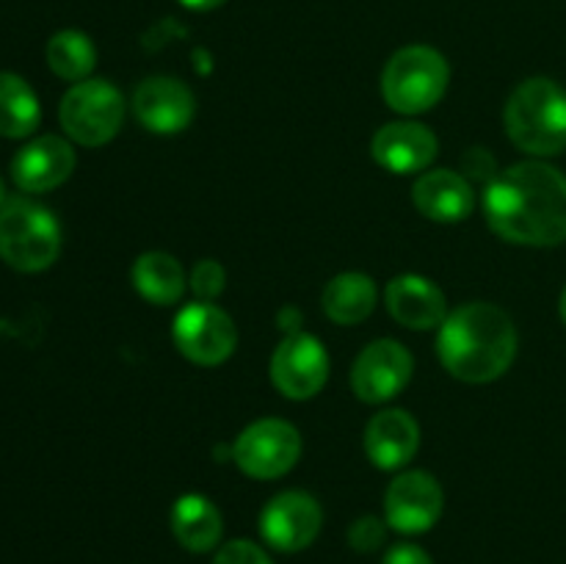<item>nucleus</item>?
Segmentation results:
<instances>
[{"label": "nucleus", "mask_w": 566, "mask_h": 564, "mask_svg": "<svg viewBox=\"0 0 566 564\" xmlns=\"http://www.w3.org/2000/svg\"><path fill=\"white\" fill-rule=\"evenodd\" d=\"M486 224L520 247L566 241V177L545 160H523L486 182Z\"/></svg>", "instance_id": "nucleus-1"}, {"label": "nucleus", "mask_w": 566, "mask_h": 564, "mask_svg": "<svg viewBox=\"0 0 566 564\" xmlns=\"http://www.w3.org/2000/svg\"><path fill=\"white\" fill-rule=\"evenodd\" d=\"M437 354L453 379L486 385L512 368L517 357V330L497 304H462L440 324Z\"/></svg>", "instance_id": "nucleus-2"}, {"label": "nucleus", "mask_w": 566, "mask_h": 564, "mask_svg": "<svg viewBox=\"0 0 566 564\" xmlns=\"http://www.w3.org/2000/svg\"><path fill=\"white\" fill-rule=\"evenodd\" d=\"M512 144L536 158L566 149V88L551 77H528L509 97L503 111Z\"/></svg>", "instance_id": "nucleus-3"}, {"label": "nucleus", "mask_w": 566, "mask_h": 564, "mask_svg": "<svg viewBox=\"0 0 566 564\" xmlns=\"http://www.w3.org/2000/svg\"><path fill=\"white\" fill-rule=\"evenodd\" d=\"M61 252V224L53 210L28 197L0 205V258L17 271L36 274L50 269Z\"/></svg>", "instance_id": "nucleus-4"}, {"label": "nucleus", "mask_w": 566, "mask_h": 564, "mask_svg": "<svg viewBox=\"0 0 566 564\" xmlns=\"http://www.w3.org/2000/svg\"><path fill=\"white\" fill-rule=\"evenodd\" d=\"M451 70L440 50L429 44H409L396 50L381 72L385 103L398 114H423L446 94Z\"/></svg>", "instance_id": "nucleus-5"}, {"label": "nucleus", "mask_w": 566, "mask_h": 564, "mask_svg": "<svg viewBox=\"0 0 566 564\" xmlns=\"http://www.w3.org/2000/svg\"><path fill=\"white\" fill-rule=\"evenodd\" d=\"M127 105L108 81H81L61 97L59 119L66 136L83 147H103L125 125Z\"/></svg>", "instance_id": "nucleus-6"}, {"label": "nucleus", "mask_w": 566, "mask_h": 564, "mask_svg": "<svg viewBox=\"0 0 566 564\" xmlns=\"http://www.w3.org/2000/svg\"><path fill=\"white\" fill-rule=\"evenodd\" d=\"M302 457V435L293 424L280 418L254 420L238 435L232 459L247 476L260 481L280 479Z\"/></svg>", "instance_id": "nucleus-7"}, {"label": "nucleus", "mask_w": 566, "mask_h": 564, "mask_svg": "<svg viewBox=\"0 0 566 564\" xmlns=\"http://www.w3.org/2000/svg\"><path fill=\"white\" fill-rule=\"evenodd\" d=\"M171 337L182 357L197 365H221L238 346L235 321L213 302L182 307L171 324Z\"/></svg>", "instance_id": "nucleus-8"}, {"label": "nucleus", "mask_w": 566, "mask_h": 564, "mask_svg": "<svg viewBox=\"0 0 566 564\" xmlns=\"http://www.w3.org/2000/svg\"><path fill=\"white\" fill-rule=\"evenodd\" d=\"M329 379V357L324 343L307 332H291L280 341L271 357V382L276 390L293 401L318 396Z\"/></svg>", "instance_id": "nucleus-9"}, {"label": "nucleus", "mask_w": 566, "mask_h": 564, "mask_svg": "<svg viewBox=\"0 0 566 564\" xmlns=\"http://www.w3.org/2000/svg\"><path fill=\"white\" fill-rule=\"evenodd\" d=\"M412 370L415 359L407 352V346L390 341V337H381V341L368 343L354 359L352 387L359 401L385 404L409 385Z\"/></svg>", "instance_id": "nucleus-10"}, {"label": "nucleus", "mask_w": 566, "mask_h": 564, "mask_svg": "<svg viewBox=\"0 0 566 564\" xmlns=\"http://www.w3.org/2000/svg\"><path fill=\"white\" fill-rule=\"evenodd\" d=\"M324 512L313 495L302 490H287L271 498L260 512V534L274 551L296 553L313 545L318 536Z\"/></svg>", "instance_id": "nucleus-11"}, {"label": "nucleus", "mask_w": 566, "mask_h": 564, "mask_svg": "<svg viewBox=\"0 0 566 564\" xmlns=\"http://www.w3.org/2000/svg\"><path fill=\"white\" fill-rule=\"evenodd\" d=\"M442 503H446V495L434 476L426 470H407L387 487V525L401 534H423L440 520Z\"/></svg>", "instance_id": "nucleus-12"}, {"label": "nucleus", "mask_w": 566, "mask_h": 564, "mask_svg": "<svg viewBox=\"0 0 566 564\" xmlns=\"http://www.w3.org/2000/svg\"><path fill=\"white\" fill-rule=\"evenodd\" d=\"M133 114L149 133L171 136L191 125L197 114V100L191 88L177 77L155 75L138 83L133 94Z\"/></svg>", "instance_id": "nucleus-13"}, {"label": "nucleus", "mask_w": 566, "mask_h": 564, "mask_svg": "<svg viewBox=\"0 0 566 564\" xmlns=\"http://www.w3.org/2000/svg\"><path fill=\"white\" fill-rule=\"evenodd\" d=\"M75 149L61 136H39L11 158V180L25 194H44L70 180Z\"/></svg>", "instance_id": "nucleus-14"}, {"label": "nucleus", "mask_w": 566, "mask_h": 564, "mask_svg": "<svg viewBox=\"0 0 566 564\" xmlns=\"http://www.w3.org/2000/svg\"><path fill=\"white\" fill-rule=\"evenodd\" d=\"M437 136L420 122H390L379 127L370 142V155L381 169L392 175H415L429 169L437 158Z\"/></svg>", "instance_id": "nucleus-15"}, {"label": "nucleus", "mask_w": 566, "mask_h": 564, "mask_svg": "<svg viewBox=\"0 0 566 564\" xmlns=\"http://www.w3.org/2000/svg\"><path fill=\"white\" fill-rule=\"evenodd\" d=\"M420 448V426L407 409H385L365 426V453L381 470L412 462Z\"/></svg>", "instance_id": "nucleus-16"}, {"label": "nucleus", "mask_w": 566, "mask_h": 564, "mask_svg": "<svg viewBox=\"0 0 566 564\" xmlns=\"http://www.w3.org/2000/svg\"><path fill=\"white\" fill-rule=\"evenodd\" d=\"M412 202L426 219L440 221V224H457L473 213L475 191L468 177L459 171L431 169L415 182Z\"/></svg>", "instance_id": "nucleus-17"}, {"label": "nucleus", "mask_w": 566, "mask_h": 564, "mask_svg": "<svg viewBox=\"0 0 566 564\" xmlns=\"http://www.w3.org/2000/svg\"><path fill=\"white\" fill-rule=\"evenodd\" d=\"M387 313L407 330H434L448 318L446 293L420 274H401L387 282Z\"/></svg>", "instance_id": "nucleus-18"}, {"label": "nucleus", "mask_w": 566, "mask_h": 564, "mask_svg": "<svg viewBox=\"0 0 566 564\" xmlns=\"http://www.w3.org/2000/svg\"><path fill=\"white\" fill-rule=\"evenodd\" d=\"M171 531L186 551L208 553L219 545L224 520L210 498L188 492L171 506Z\"/></svg>", "instance_id": "nucleus-19"}, {"label": "nucleus", "mask_w": 566, "mask_h": 564, "mask_svg": "<svg viewBox=\"0 0 566 564\" xmlns=\"http://www.w3.org/2000/svg\"><path fill=\"white\" fill-rule=\"evenodd\" d=\"M130 280L136 291L142 293V299L158 304V307H169V304L180 302L188 282L180 260L166 252H144L133 263Z\"/></svg>", "instance_id": "nucleus-20"}, {"label": "nucleus", "mask_w": 566, "mask_h": 564, "mask_svg": "<svg viewBox=\"0 0 566 564\" xmlns=\"http://www.w3.org/2000/svg\"><path fill=\"white\" fill-rule=\"evenodd\" d=\"M324 313L329 315L335 324L352 326L368 318L376 307V285L368 274L359 271H343L337 274L329 285L324 288Z\"/></svg>", "instance_id": "nucleus-21"}, {"label": "nucleus", "mask_w": 566, "mask_h": 564, "mask_svg": "<svg viewBox=\"0 0 566 564\" xmlns=\"http://www.w3.org/2000/svg\"><path fill=\"white\" fill-rule=\"evenodd\" d=\"M42 119V105L25 77L0 72V136L25 138Z\"/></svg>", "instance_id": "nucleus-22"}, {"label": "nucleus", "mask_w": 566, "mask_h": 564, "mask_svg": "<svg viewBox=\"0 0 566 564\" xmlns=\"http://www.w3.org/2000/svg\"><path fill=\"white\" fill-rule=\"evenodd\" d=\"M94 64H97V50H94V42L83 31L66 28V31H59L55 36H50L48 66L61 81H88Z\"/></svg>", "instance_id": "nucleus-23"}, {"label": "nucleus", "mask_w": 566, "mask_h": 564, "mask_svg": "<svg viewBox=\"0 0 566 564\" xmlns=\"http://www.w3.org/2000/svg\"><path fill=\"white\" fill-rule=\"evenodd\" d=\"M227 274L219 260H199L191 271V291L197 293L199 302H213L224 291Z\"/></svg>", "instance_id": "nucleus-24"}, {"label": "nucleus", "mask_w": 566, "mask_h": 564, "mask_svg": "<svg viewBox=\"0 0 566 564\" xmlns=\"http://www.w3.org/2000/svg\"><path fill=\"white\" fill-rule=\"evenodd\" d=\"M387 540V523L385 520L374 518V514H365L359 518L357 523L348 529V542H352L354 551L359 553H370V551H379Z\"/></svg>", "instance_id": "nucleus-25"}, {"label": "nucleus", "mask_w": 566, "mask_h": 564, "mask_svg": "<svg viewBox=\"0 0 566 564\" xmlns=\"http://www.w3.org/2000/svg\"><path fill=\"white\" fill-rule=\"evenodd\" d=\"M213 564H271L269 553L249 540H232L219 547Z\"/></svg>", "instance_id": "nucleus-26"}, {"label": "nucleus", "mask_w": 566, "mask_h": 564, "mask_svg": "<svg viewBox=\"0 0 566 564\" xmlns=\"http://www.w3.org/2000/svg\"><path fill=\"white\" fill-rule=\"evenodd\" d=\"M385 564H434V562H431V556L423 551V547L403 542V545H396L387 551Z\"/></svg>", "instance_id": "nucleus-27"}, {"label": "nucleus", "mask_w": 566, "mask_h": 564, "mask_svg": "<svg viewBox=\"0 0 566 564\" xmlns=\"http://www.w3.org/2000/svg\"><path fill=\"white\" fill-rule=\"evenodd\" d=\"M180 3L191 11H210V9H219V6L227 3V0H180Z\"/></svg>", "instance_id": "nucleus-28"}, {"label": "nucleus", "mask_w": 566, "mask_h": 564, "mask_svg": "<svg viewBox=\"0 0 566 564\" xmlns=\"http://www.w3.org/2000/svg\"><path fill=\"white\" fill-rule=\"evenodd\" d=\"M558 313H562V321H564V326H566V288H564V293H562V302H558Z\"/></svg>", "instance_id": "nucleus-29"}, {"label": "nucleus", "mask_w": 566, "mask_h": 564, "mask_svg": "<svg viewBox=\"0 0 566 564\" xmlns=\"http://www.w3.org/2000/svg\"><path fill=\"white\" fill-rule=\"evenodd\" d=\"M6 202V186H3V177H0V205Z\"/></svg>", "instance_id": "nucleus-30"}]
</instances>
